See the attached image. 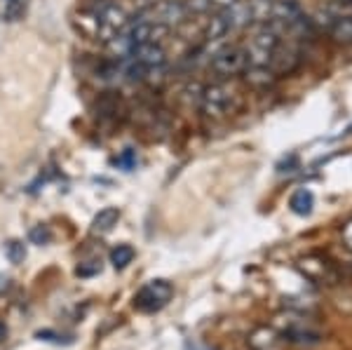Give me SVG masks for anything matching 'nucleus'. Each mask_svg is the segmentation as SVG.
Segmentation results:
<instances>
[{
  "mask_svg": "<svg viewBox=\"0 0 352 350\" xmlns=\"http://www.w3.org/2000/svg\"><path fill=\"white\" fill-rule=\"evenodd\" d=\"M247 346L252 350H287L289 341L275 327H256V329L249 331L247 336Z\"/></svg>",
  "mask_w": 352,
  "mask_h": 350,
  "instance_id": "0eeeda50",
  "label": "nucleus"
},
{
  "mask_svg": "<svg viewBox=\"0 0 352 350\" xmlns=\"http://www.w3.org/2000/svg\"><path fill=\"white\" fill-rule=\"evenodd\" d=\"M120 217H122V212L118 210V207H104V210H99L94 214L89 230H92V235H109L118 226V221H120Z\"/></svg>",
  "mask_w": 352,
  "mask_h": 350,
  "instance_id": "1a4fd4ad",
  "label": "nucleus"
},
{
  "mask_svg": "<svg viewBox=\"0 0 352 350\" xmlns=\"http://www.w3.org/2000/svg\"><path fill=\"white\" fill-rule=\"evenodd\" d=\"M127 59L141 64L144 69H162L167 64V50L162 43H144V45H134L132 54Z\"/></svg>",
  "mask_w": 352,
  "mask_h": 350,
  "instance_id": "6e6552de",
  "label": "nucleus"
},
{
  "mask_svg": "<svg viewBox=\"0 0 352 350\" xmlns=\"http://www.w3.org/2000/svg\"><path fill=\"white\" fill-rule=\"evenodd\" d=\"M132 17L127 14V10L120 8L116 3H104L96 10V33L101 41H113L116 36H120L124 28L129 26Z\"/></svg>",
  "mask_w": 352,
  "mask_h": 350,
  "instance_id": "20e7f679",
  "label": "nucleus"
},
{
  "mask_svg": "<svg viewBox=\"0 0 352 350\" xmlns=\"http://www.w3.org/2000/svg\"><path fill=\"white\" fill-rule=\"evenodd\" d=\"M28 242L31 245H38V247H43V245H50L52 242V230H50V226H33L31 230H28Z\"/></svg>",
  "mask_w": 352,
  "mask_h": 350,
  "instance_id": "2eb2a0df",
  "label": "nucleus"
},
{
  "mask_svg": "<svg viewBox=\"0 0 352 350\" xmlns=\"http://www.w3.org/2000/svg\"><path fill=\"white\" fill-rule=\"evenodd\" d=\"M5 336H8V327L0 322V338H5Z\"/></svg>",
  "mask_w": 352,
  "mask_h": 350,
  "instance_id": "4be33fe9",
  "label": "nucleus"
},
{
  "mask_svg": "<svg viewBox=\"0 0 352 350\" xmlns=\"http://www.w3.org/2000/svg\"><path fill=\"white\" fill-rule=\"evenodd\" d=\"M101 273V259H92V261H80V266L76 268L78 278H92V275Z\"/></svg>",
  "mask_w": 352,
  "mask_h": 350,
  "instance_id": "f3484780",
  "label": "nucleus"
},
{
  "mask_svg": "<svg viewBox=\"0 0 352 350\" xmlns=\"http://www.w3.org/2000/svg\"><path fill=\"white\" fill-rule=\"evenodd\" d=\"M333 36L338 41H352V17H338L333 21Z\"/></svg>",
  "mask_w": 352,
  "mask_h": 350,
  "instance_id": "dca6fc26",
  "label": "nucleus"
},
{
  "mask_svg": "<svg viewBox=\"0 0 352 350\" xmlns=\"http://www.w3.org/2000/svg\"><path fill=\"white\" fill-rule=\"evenodd\" d=\"M244 76H247V83L254 85V87H265V85L272 83V71H268V66H247Z\"/></svg>",
  "mask_w": 352,
  "mask_h": 350,
  "instance_id": "f8f14e48",
  "label": "nucleus"
},
{
  "mask_svg": "<svg viewBox=\"0 0 352 350\" xmlns=\"http://www.w3.org/2000/svg\"><path fill=\"white\" fill-rule=\"evenodd\" d=\"M209 66H212V71L217 73L219 78L240 76V73L247 71V66H249L247 50L240 47V45H228V47H221L219 52L212 54Z\"/></svg>",
  "mask_w": 352,
  "mask_h": 350,
  "instance_id": "39448f33",
  "label": "nucleus"
},
{
  "mask_svg": "<svg viewBox=\"0 0 352 350\" xmlns=\"http://www.w3.org/2000/svg\"><path fill=\"white\" fill-rule=\"evenodd\" d=\"M41 341H50V343H56V346H68V343H73V336H59L56 331H50V329H43L36 334Z\"/></svg>",
  "mask_w": 352,
  "mask_h": 350,
  "instance_id": "a211bd4d",
  "label": "nucleus"
},
{
  "mask_svg": "<svg viewBox=\"0 0 352 350\" xmlns=\"http://www.w3.org/2000/svg\"><path fill=\"white\" fill-rule=\"evenodd\" d=\"M174 285L164 278L151 280L134 294V308L141 313H160V310L172 301Z\"/></svg>",
  "mask_w": 352,
  "mask_h": 350,
  "instance_id": "7ed1b4c3",
  "label": "nucleus"
},
{
  "mask_svg": "<svg viewBox=\"0 0 352 350\" xmlns=\"http://www.w3.org/2000/svg\"><path fill=\"white\" fill-rule=\"evenodd\" d=\"M190 10L184 0H155L148 8H144L134 19L151 21V24H160L172 31L174 26H181L184 21H188Z\"/></svg>",
  "mask_w": 352,
  "mask_h": 350,
  "instance_id": "f257e3e1",
  "label": "nucleus"
},
{
  "mask_svg": "<svg viewBox=\"0 0 352 350\" xmlns=\"http://www.w3.org/2000/svg\"><path fill=\"white\" fill-rule=\"evenodd\" d=\"M5 256H8L10 263H14V266H19V263H24L26 259V245L21 240H8L5 242Z\"/></svg>",
  "mask_w": 352,
  "mask_h": 350,
  "instance_id": "ddd939ff",
  "label": "nucleus"
},
{
  "mask_svg": "<svg viewBox=\"0 0 352 350\" xmlns=\"http://www.w3.org/2000/svg\"><path fill=\"white\" fill-rule=\"evenodd\" d=\"M235 0H212V5H221V10L228 8V5H232Z\"/></svg>",
  "mask_w": 352,
  "mask_h": 350,
  "instance_id": "412c9836",
  "label": "nucleus"
},
{
  "mask_svg": "<svg viewBox=\"0 0 352 350\" xmlns=\"http://www.w3.org/2000/svg\"><path fill=\"white\" fill-rule=\"evenodd\" d=\"M136 162H139V155H136V151H132V149H124L113 157V165L118 169H122V172H132L136 167Z\"/></svg>",
  "mask_w": 352,
  "mask_h": 350,
  "instance_id": "4468645a",
  "label": "nucleus"
},
{
  "mask_svg": "<svg viewBox=\"0 0 352 350\" xmlns=\"http://www.w3.org/2000/svg\"><path fill=\"white\" fill-rule=\"evenodd\" d=\"M280 47V31L272 24H258L247 43L249 66H268Z\"/></svg>",
  "mask_w": 352,
  "mask_h": 350,
  "instance_id": "f03ea898",
  "label": "nucleus"
},
{
  "mask_svg": "<svg viewBox=\"0 0 352 350\" xmlns=\"http://www.w3.org/2000/svg\"><path fill=\"white\" fill-rule=\"evenodd\" d=\"M134 256H136V252L132 245H118L111 250V263L116 270H124L134 261Z\"/></svg>",
  "mask_w": 352,
  "mask_h": 350,
  "instance_id": "9b49d317",
  "label": "nucleus"
},
{
  "mask_svg": "<svg viewBox=\"0 0 352 350\" xmlns=\"http://www.w3.org/2000/svg\"><path fill=\"white\" fill-rule=\"evenodd\" d=\"M10 287H12V278H10V275H0V296H3L5 292H10Z\"/></svg>",
  "mask_w": 352,
  "mask_h": 350,
  "instance_id": "6ab92c4d",
  "label": "nucleus"
},
{
  "mask_svg": "<svg viewBox=\"0 0 352 350\" xmlns=\"http://www.w3.org/2000/svg\"><path fill=\"white\" fill-rule=\"evenodd\" d=\"M232 101H235V94H232L226 85H209L200 94V111L204 118L221 120V118L230 116Z\"/></svg>",
  "mask_w": 352,
  "mask_h": 350,
  "instance_id": "423d86ee",
  "label": "nucleus"
},
{
  "mask_svg": "<svg viewBox=\"0 0 352 350\" xmlns=\"http://www.w3.org/2000/svg\"><path fill=\"white\" fill-rule=\"evenodd\" d=\"M186 348L188 350H217V348H209V346H200V343H186Z\"/></svg>",
  "mask_w": 352,
  "mask_h": 350,
  "instance_id": "aec40b11",
  "label": "nucleus"
},
{
  "mask_svg": "<svg viewBox=\"0 0 352 350\" xmlns=\"http://www.w3.org/2000/svg\"><path fill=\"white\" fill-rule=\"evenodd\" d=\"M289 207H292V212L298 214V217H308V214L312 212V207H315V195H312L310 190L300 188L292 195Z\"/></svg>",
  "mask_w": 352,
  "mask_h": 350,
  "instance_id": "9d476101",
  "label": "nucleus"
}]
</instances>
